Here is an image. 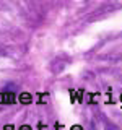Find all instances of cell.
I'll return each instance as SVG.
<instances>
[]
</instances>
